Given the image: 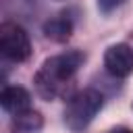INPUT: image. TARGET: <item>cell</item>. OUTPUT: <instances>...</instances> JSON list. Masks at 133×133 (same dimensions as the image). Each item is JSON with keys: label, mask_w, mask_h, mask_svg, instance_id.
Masks as SVG:
<instances>
[{"label": "cell", "mask_w": 133, "mask_h": 133, "mask_svg": "<svg viewBox=\"0 0 133 133\" xmlns=\"http://www.w3.org/2000/svg\"><path fill=\"white\" fill-rule=\"evenodd\" d=\"M85 62V54L81 50H69L44 60L39 71L35 73V89L44 100H54L64 94L66 85Z\"/></svg>", "instance_id": "1"}, {"label": "cell", "mask_w": 133, "mask_h": 133, "mask_svg": "<svg viewBox=\"0 0 133 133\" xmlns=\"http://www.w3.org/2000/svg\"><path fill=\"white\" fill-rule=\"evenodd\" d=\"M104 106V96L94 89V87H87V89H81L77 91L69 102H66V108H64V125L79 133L83 131L91 121L94 116L102 110Z\"/></svg>", "instance_id": "2"}, {"label": "cell", "mask_w": 133, "mask_h": 133, "mask_svg": "<svg viewBox=\"0 0 133 133\" xmlns=\"http://www.w3.org/2000/svg\"><path fill=\"white\" fill-rule=\"evenodd\" d=\"M0 52L4 58L12 62H23L31 56V42L27 31L17 23H2L0 25Z\"/></svg>", "instance_id": "3"}, {"label": "cell", "mask_w": 133, "mask_h": 133, "mask_svg": "<svg viewBox=\"0 0 133 133\" xmlns=\"http://www.w3.org/2000/svg\"><path fill=\"white\" fill-rule=\"evenodd\" d=\"M104 66L112 77H129L133 73V48L129 44H114L104 54Z\"/></svg>", "instance_id": "4"}, {"label": "cell", "mask_w": 133, "mask_h": 133, "mask_svg": "<svg viewBox=\"0 0 133 133\" xmlns=\"http://www.w3.org/2000/svg\"><path fill=\"white\" fill-rule=\"evenodd\" d=\"M0 104L6 112L10 114H21L25 110H29L31 106V96L25 87L21 85H6L0 94Z\"/></svg>", "instance_id": "5"}, {"label": "cell", "mask_w": 133, "mask_h": 133, "mask_svg": "<svg viewBox=\"0 0 133 133\" xmlns=\"http://www.w3.org/2000/svg\"><path fill=\"white\" fill-rule=\"evenodd\" d=\"M73 33V21L69 15H56L44 23V35L52 42H66Z\"/></svg>", "instance_id": "6"}, {"label": "cell", "mask_w": 133, "mask_h": 133, "mask_svg": "<svg viewBox=\"0 0 133 133\" xmlns=\"http://www.w3.org/2000/svg\"><path fill=\"white\" fill-rule=\"evenodd\" d=\"M44 127V118L37 110H25L12 116V131L15 133H39Z\"/></svg>", "instance_id": "7"}, {"label": "cell", "mask_w": 133, "mask_h": 133, "mask_svg": "<svg viewBox=\"0 0 133 133\" xmlns=\"http://www.w3.org/2000/svg\"><path fill=\"white\" fill-rule=\"evenodd\" d=\"M127 0H98V8L102 10V12H112L114 8H118V6H123Z\"/></svg>", "instance_id": "8"}, {"label": "cell", "mask_w": 133, "mask_h": 133, "mask_svg": "<svg viewBox=\"0 0 133 133\" xmlns=\"http://www.w3.org/2000/svg\"><path fill=\"white\" fill-rule=\"evenodd\" d=\"M110 133H133V129H127V127H116V129H112Z\"/></svg>", "instance_id": "9"}]
</instances>
